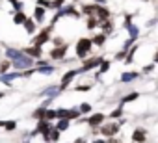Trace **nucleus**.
<instances>
[{"mask_svg": "<svg viewBox=\"0 0 158 143\" xmlns=\"http://www.w3.org/2000/svg\"><path fill=\"white\" fill-rule=\"evenodd\" d=\"M69 125H71V121H69V119H60V121L56 123V128H58L60 132H65V130L69 128Z\"/></svg>", "mask_w": 158, "mask_h": 143, "instance_id": "obj_21", "label": "nucleus"}, {"mask_svg": "<svg viewBox=\"0 0 158 143\" xmlns=\"http://www.w3.org/2000/svg\"><path fill=\"white\" fill-rule=\"evenodd\" d=\"M74 2H80V0H74Z\"/></svg>", "mask_w": 158, "mask_h": 143, "instance_id": "obj_43", "label": "nucleus"}, {"mask_svg": "<svg viewBox=\"0 0 158 143\" xmlns=\"http://www.w3.org/2000/svg\"><path fill=\"white\" fill-rule=\"evenodd\" d=\"M127 30H128V34H130V37H132V39H136V35H138V26H134V24H130V26H128Z\"/></svg>", "mask_w": 158, "mask_h": 143, "instance_id": "obj_31", "label": "nucleus"}, {"mask_svg": "<svg viewBox=\"0 0 158 143\" xmlns=\"http://www.w3.org/2000/svg\"><path fill=\"white\" fill-rule=\"evenodd\" d=\"M138 76H139V73L132 71V73H125V75H121V80H123V82H132V80H136Z\"/></svg>", "mask_w": 158, "mask_h": 143, "instance_id": "obj_19", "label": "nucleus"}, {"mask_svg": "<svg viewBox=\"0 0 158 143\" xmlns=\"http://www.w3.org/2000/svg\"><path fill=\"white\" fill-rule=\"evenodd\" d=\"M11 65H13V63H11V59H8V58H6V59H2V63H0V73L6 75V73H8V69H10Z\"/></svg>", "mask_w": 158, "mask_h": 143, "instance_id": "obj_24", "label": "nucleus"}, {"mask_svg": "<svg viewBox=\"0 0 158 143\" xmlns=\"http://www.w3.org/2000/svg\"><path fill=\"white\" fill-rule=\"evenodd\" d=\"M115 59H127V50H121L115 54Z\"/></svg>", "mask_w": 158, "mask_h": 143, "instance_id": "obj_37", "label": "nucleus"}, {"mask_svg": "<svg viewBox=\"0 0 158 143\" xmlns=\"http://www.w3.org/2000/svg\"><path fill=\"white\" fill-rule=\"evenodd\" d=\"M63 2H65V0H52V8H54V10H58V8H61V6H63Z\"/></svg>", "mask_w": 158, "mask_h": 143, "instance_id": "obj_33", "label": "nucleus"}, {"mask_svg": "<svg viewBox=\"0 0 158 143\" xmlns=\"http://www.w3.org/2000/svg\"><path fill=\"white\" fill-rule=\"evenodd\" d=\"M132 43H134V39H132V37H130V39H127V41H125V45H123V50L132 48Z\"/></svg>", "mask_w": 158, "mask_h": 143, "instance_id": "obj_34", "label": "nucleus"}, {"mask_svg": "<svg viewBox=\"0 0 158 143\" xmlns=\"http://www.w3.org/2000/svg\"><path fill=\"white\" fill-rule=\"evenodd\" d=\"M121 115H123V104H119V108H115L108 117H110V119H117V117H121Z\"/></svg>", "mask_w": 158, "mask_h": 143, "instance_id": "obj_27", "label": "nucleus"}, {"mask_svg": "<svg viewBox=\"0 0 158 143\" xmlns=\"http://www.w3.org/2000/svg\"><path fill=\"white\" fill-rule=\"evenodd\" d=\"M60 134H61V132H60V130L54 126V128L50 130V141H52V143H56V141L60 139Z\"/></svg>", "mask_w": 158, "mask_h": 143, "instance_id": "obj_28", "label": "nucleus"}, {"mask_svg": "<svg viewBox=\"0 0 158 143\" xmlns=\"http://www.w3.org/2000/svg\"><path fill=\"white\" fill-rule=\"evenodd\" d=\"M52 30H54V26H52V24H50V26H47V28H43L39 34H35V35L32 37V41H30V43H32L34 47H43L45 43H48V41H50V34H52Z\"/></svg>", "mask_w": 158, "mask_h": 143, "instance_id": "obj_2", "label": "nucleus"}, {"mask_svg": "<svg viewBox=\"0 0 158 143\" xmlns=\"http://www.w3.org/2000/svg\"><path fill=\"white\" fill-rule=\"evenodd\" d=\"M13 63V67L15 69H23V71H26V69H32V65H34V59L30 58V56H26V54H23L21 58H17L15 61H11Z\"/></svg>", "mask_w": 158, "mask_h": 143, "instance_id": "obj_5", "label": "nucleus"}, {"mask_svg": "<svg viewBox=\"0 0 158 143\" xmlns=\"http://www.w3.org/2000/svg\"><path fill=\"white\" fill-rule=\"evenodd\" d=\"M4 95H6V93H4V91H0V99H4Z\"/></svg>", "mask_w": 158, "mask_h": 143, "instance_id": "obj_41", "label": "nucleus"}, {"mask_svg": "<svg viewBox=\"0 0 158 143\" xmlns=\"http://www.w3.org/2000/svg\"><path fill=\"white\" fill-rule=\"evenodd\" d=\"M23 26H24V32H26V34L35 35V30H37V28H35V21H34V17H32V19H26V22H24Z\"/></svg>", "mask_w": 158, "mask_h": 143, "instance_id": "obj_12", "label": "nucleus"}, {"mask_svg": "<svg viewBox=\"0 0 158 143\" xmlns=\"http://www.w3.org/2000/svg\"><path fill=\"white\" fill-rule=\"evenodd\" d=\"M45 113H47V108H43V106H39L37 110H34V113H32V117H34L35 121H41V119H45Z\"/></svg>", "mask_w": 158, "mask_h": 143, "instance_id": "obj_18", "label": "nucleus"}, {"mask_svg": "<svg viewBox=\"0 0 158 143\" xmlns=\"http://www.w3.org/2000/svg\"><path fill=\"white\" fill-rule=\"evenodd\" d=\"M108 69H110V61L108 59H104L101 65H99V71H97V76H101V75H104V73H108Z\"/></svg>", "mask_w": 158, "mask_h": 143, "instance_id": "obj_22", "label": "nucleus"}, {"mask_svg": "<svg viewBox=\"0 0 158 143\" xmlns=\"http://www.w3.org/2000/svg\"><path fill=\"white\" fill-rule=\"evenodd\" d=\"M6 56H8L11 61H15L17 58L23 56V50H17V48H6Z\"/></svg>", "mask_w": 158, "mask_h": 143, "instance_id": "obj_16", "label": "nucleus"}, {"mask_svg": "<svg viewBox=\"0 0 158 143\" xmlns=\"http://www.w3.org/2000/svg\"><path fill=\"white\" fill-rule=\"evenodd\" d=\"M61 45H65L61 37H54V39H52V47H61Z\"/></svg>", "mask_w": 158, "mask_h": 143, "instance_id": "obj_32", "label": "nucleus"}, {"mask_svg": "<svg viewBox=\"0 0 158 143\" xmlns=\"http://www.w3.org/2000/svg\"><path fill=\"white\" fill-rule=\"evenodd\" d=\"M91 48H93V41L88 39V37H80L76 41V58H80L82 61L88 59L86 56L91 52Z\"/></svg>", "mask_w": 158, "mask_h": 143, "instance_id": "obj_1", "label": "nucleus"}, {"mask_svg": "<svg viewBox=\"0 0 158 143\" xmlns=\"http://www.w3.org/2000/svg\"><path fill=\"white\" fill-rule=\"evenodd\" d=\"M21 50H23V54H26V56H30V58H41V56H43L41 47H34V45H30V47L21 48Z\"/></svg>", "mask_w": 158, "mask_h": 143, "instance_id": "obj_9", "label": "nucleus"}, {"mask_svg": "<svg viewBox=\"0 0 158 143\" xmlns=\"http://www.w3.org/2000/svg\"><path fill=\"white\" fill-rule=\"evenodd\" d=\"M145 139H147V130L145 128H136L132 132V141L134 143H145Z\"/></svg>", "mask_w": 158, "mask_h": 143, "instance_id": "obj_10", "label": "nucleus"}, {"mask_svg": "<svg viewBox=\"0 0 158 143\" xmlns=\"http://www.w3.org/2000/svg\"><path fill=\"white\" fill-rule=\"evenodd\" d=\"M78 75V69H73V71H67V73L61 76V84H60V91H63V89H67V86L73 82V78Z\"/></svg>", "mask_w": 158, "mask_h": 143, "instance_id": "obj_7", "label": "nucleus"}, {"mask_svg": "<svg viewBox=\"0 0 158 143\" xmlns=\"http://www.w3.org/2000/svg\"><path fill=\"white\" fill-rule=\"evenodd\" d=\"M26 15H24V11H13V22L17 24V26H21V24H24L26 22Z\"/></svg>", "mask_w": 158, "mask_h": 143, "instance_id": "obj_14", "label": "nucleus"}, {"mask_svg": "<svg viewBox=\"0 0 158 143\" xmlns=\"http://www.w3.org/2000/svg\"><path fill=\"white\" fill-rule=\"evenodd\" d=\"M74 143H86V137H76Z\"/></svg>", "mask_w": 158, "mask_h": 143, "instance_id": "obj_39", "label": "nucleus"}, {"mask_svg": "<svg viewBox=\"0 0 158 143\" xmlns=\"http://www.w3.org/2000/svg\"><path fill=\"white\" fill-rule=\"evenodd\" d=\"M89 89H91V88H89V86H86V84H84V86L80 84V86H76V88H74V91H89Z\"/></svg>", "mask_w": 158, "mask_h": 143, "instance_id": "obj_36", "label": "nucleus"}, {"mask_svg": "<svg viewBox=\"0 0 158 143\" xmlns=\"http://www.w3.org/2000/svg\"><path fill=\"white\" fill-rule=\"evenodd\" d=\"M104 119H106V115H104V113H93L91 117H88V119H86V123H88L91 128H97V126H101V125L104 123Z\"/></svg>", "mask_w": 158, "mask_h": 143, "instance_id": "obj_8", "label": "nucleus"}, {"mask_svg": "<svg viewBox=\"0 0 158 143\" xmlns=\"http://www.w3.org/2000/svg\"><path fill=\"white\" fill-rule=\"evenodd\" d=\"M4 128H6L8 132H13V130L17 128V123H15V121H6V125H4Z\"/></svg>", "mask_w": 158, "mask_h": 143, "instance_id": "obj_29", "label": "nucleus"}, {"mask_svg": "<svg viewBox=\"0 0 158 143\" xmlns=\"http://www.w3.org/2000/svg\"><path fill=\"white\" fill-rule=\"evenodd\" d=\"M56 71V67H52V65H45V67H37V73H41V75H52Z\"/></svg>", "mask_w": 158, "mask_h": 143, "instance_id": "obj_25", "label": "nucleus"}, {"mask_svg": "<svg viewBox=\"0 0 158 143\" xmlns=\"http://www.w3.org/2000/svg\"><path fill=\"white\" fill-rule=\"evenodd\" d=\"M95 2H101V4H104V0H95Z\"/></svg>", "mask_w": 158, "mask_h": 143, "instance_id": "obj_42", "label": "nucleus"}, {"mask_svg": "<svg viewBox=\"0 0 158 143\" xmlns=\"http://www.w3.org/2000/svg\"><path fill=\"white\" fill-rule=\"evenodd\" d=\"M106 37H108V35L101 32V34H95V35L91 37V41H93V45H95V47H102V45L106 43Z\"/></svg>", "mask_w": 158, "mask_h": 143, "instance_id": "obj_15", "label": "nucleus"}, {"mask_svg": "<svg viewBox=\"0 0 158 143\" xmlns=\"http://www.w3.org/2000/svg\"><path fill=\"white\" fill-rule=\"evenodd\" d=\"M108 143H121V141H117V139H112V137H110V139H108Z\"/></svg>", "mask_w": 158, "mask_h": 143, "instance_id": "obj_40", "label": "nucleus"}, {"mask_svg": "<svg viewBox=\"0 0 158 143\" xmlns=\"http://www.w3.org/2000/svg\"><path fill=\"white\" fill-rule=\"evenodd\" d=\"M67 50H69V43H65V45H61V47H52V50L48 52V56H50L52 59H63L65 54H67Z\"/></svg>", "mask_w": 158, "mask_h": 143, "instance_id": "obj_6", "label": "nucleus"}, {"mask_svg": "<svg viewBox=\"0 0 158 143\" xmlns=\"http://www.w3.org/2000/svg\"><path fill=\"white\" fill-rule=\"evenodd\" d=\"M136 99H139V93H138V91H134V93H130V95L123 97V99H121V104L125 106L127 102H132V100H136Z\"/></svg>", "mask_w": 158, "mask_h": 143, "instance_id": "obj_23", "label": "nucleus"}, {"mask_svg": "<svg viewBox=\"0 0 158 143\" xmlns=\"http://www.w3.org/2000/svg\"><path fill=\"white\" fill-rule=\"evenodd\" d=\"M102 61H104L102 56H95V58H88V59H84L82 67L78 69V75H84V73H88V71H91V69H97Z\"/></svg>", "mask_w": 158, "mask_h": 143, "instance_id": "obj_3", "label": "nucleus"}, {"mask_svg": "<svg viewBox=\"0 0 158 143\" xmlns=\"http://www.w3.org/2000/svg\"><path fill=\"white\" fill-rule=\"evenodd\" d=\"M45 13H47V10H45L43 6H35V8H34V21H35L37 24H43Z\"/></svg>", "mask_w": 158, "mask_h": 143, "instance_id": "obj_11", "label": "nucleus"}, {"mask_svg": "<svg viewBox=\"0 0 158 143\" xmlns=\"http://www.w3.org/2000/svg\"><path fill=\"white\" fill-rule=\"evenodd\" d=\"M101 28H102V34H106V35H110L112 32H114V22L108 19V21H104V22H101Z\"/></svg>", "mask_w": 158, "mask_h": 143, "instance_id": "obj_17", "label": "nucleus"}, {"mask_svg": "<svg viewBox=\"0 0 158 143\" xmlns=\"http://www.w3.org/2000/svg\"><path fill=\"white\" fill-rule=\"evenodd\" d=\"M154 69V63H151V65H147V67H143V71L141 73H151V71Z\"/></svg>", "mask_w": 158, "mask_h": 143, "instance_id": "obj_38", "label": "nucleus"}, {"mask_svg": "<svg viewBox=\"0 0 158 143\" xmlns=\"http://www.w3.org/2000/svg\"><path fill=\"white\" fill-rule=\"evenodd\" d=\"M101 24V21L97 19V17H88V30H97V26Z\"/></svg>", "mask_w": 158, "mask_h": 143, "instance_id": "obj_20", "label": "nucleus"}, {"mask_svg": "<svg viewBox=\"0 0 158 143\" xmlns=\"http://www.w3.org/2000/svg\"><path fill=\"white\" fill-rule=\"evenodd\" d=\"M45 119H47V121H54V119H58V110H48V108H47Z\"/></svg>", "mask_w": 158, "mask_h": 143, "instance_id": "obj_26", "label": "nucleus"}, {"mask_svg": "<svg viewBox=\"0 0 158 143\" xmlns=\"http://www.w3.org/2000/svg\"><path fill=\"white\" fill-rule=\"evenodd\" d=\"M119 126H121V123H106V125H101L99 134H102L106 137H114L119 132Z\"/></svg>", "mask_w": 158, "mask_h": 143, "instance_id": "obj_4", "label": "nucleus"}, {"mask_svg": "<svg viewBox=\"0 0 158 143\" xmlns=\"http://www.w3.org/2000/svg\"><path fill=\"white\" fill-rule=\"evenodd\" d=\"M78 110H80V113H89V112H91V106H89L88 102H84V104L78 106Z\"/></svg>", "mask_w": 158, "mask_h": 143, "instance_id": "obj_30", "label": "nucleus"}, {"mask_svg": "<svg viewBox=\"0 0 158 143\" xmlns=\"http://www.w3.org/2000/svg\"><path fill=\"white\" fill-rule=\"evenodd\" d=\"M37 4L43 8H52V2H48V0H37Z\"/></svg>", "mask_w": 158, "mask_h": 143, "instance_id": "obj_35", "label": "nucleus"}, {"mask_svg": "<svg viewBox=\"0 0 158 143\" xmlns=\"http://www.w3.org/2000/svg\"><path fill=\"white\" fill-rule=\"evenodd\" d=\"M97 4H88V6H82V13H86L88 17H97Z\"/></svg>", "mask_w": 158, "mask_h": 143, "instance_id": "obj_13", "label": "nucleus"}]
</instances>
